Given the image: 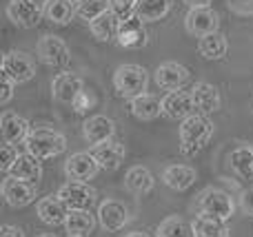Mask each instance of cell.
Here are the masks:
<instances>
[{
    "instance_id": "30",
    "label": "cell",
    "mask_w": 253,
    "mask_h": 237,
    "mask_svg": "<svg viewBox=\"0 0 253 237\" xmlns=\"http://www.w3.org/2000/svg\"><path fill=\"white\" fill-rule=\"evenodd\" d=\"M65 229L71 237H87L96 229V215H91L89 211H69Z\"/></svg>"
},
{
    "instance_id": "16",
    "label": "cell",
    "mask_w": 253,
    "mask_h": 237,
    "mask_svg": "<svg viewBox=\"0 0 253 237\" xmlns=\"http://www.w3.org/2000/svg\"><path fill=\"white\" fill-rule=\"evenodd\" d=\"M84 91V82L76 73H58L51 82V93L62 104H74L78 96Z\"/></svg>"
},
{
    "instance_id": "23",
    "label": "cell",
    "mask_w": 253,
    "mask_h": 237,
    "mask_svg": "<svg viewBox=\"0 0 253 237\" xmlns=\"http://www.w3.org/2000/svg\"><path fill=\"white\" fill-rule=\"evenodd\" d=\"M118 44L125 49H140L147 44V31H144V22H140L138 18H126L120 25L118 34Z\"/></svg>"
},
{
    "instance_id": "17",
    "label": "cell",
    "mask_w": 253,
    "mask_h": 237,
    "mask_svg": "<svg viewBox=\"0 0 253 237\" xmlns=\"http://www.w3.org/2000/svg\"><path fill=\"white\" fill-rule=\"evenodd\" d=\"M0 131H2L4 144L16 146V144H25L31 129L25 118H20L18 113H11V111H4L2 118H0Z\"/></svg>"
},
{
    "instance_id": "33",
    "label": "cell",
    "mask_w": 253,
    "mask_h": 237,
    "mask_svg": "<svg viewBox=\"0 0 253 237\" xmlns=\"http://www.w3.org/2000/svg\"><path fill=\"white\" fill-rule=\"evenodd\" d=\"M156 237H196V231H193V224L184 222L182 217L171 215L158 224Z\"/></svg>"
},
{
    "instance_id": "9",
    "label": "cell",
    "mask_w": 253,
    "mask_h": 237,
    "mask_svg": "<svg viewBox=\"0 0 253 237\" xmlns=\"http://www.w3.org/2000/svg\"><path fill=\"white\" fill-rule=\"evenodd\" d=\"M100 171L93 153H87V151H80V153H74L67 158L65 162V175L69 177V182H84L87 184L89 180L96 177V173Z\"/></svg>"
},
{
    "instance_id": "7",
    "label": "cell",
    "mask_w": 253,
    "mask_h": 237,
    "mask_svg": "<svg viewBox=\"0 0 253 237\" xmlns=\"http://www.w3.org/2000/svg\"><path fill=\"white\" fill-rule=\"evenodd\" d=\"M56 195L65 202L69 211H89V206L96 200V191L84 182H67L58 189Z\"/></svg>"
},
{
    "instance_id": "1",
    "label": "cell",
    "mask_w": 253,
    "mask_h": 237,
    "mask_svg": "<svg viewBox=\"0 0 253 237\" xmlns=\"http://www.w3.org/2000/svg\"><path fill=\"white\" fill-rule=\"evenodd\" d=\"M213 135V122L202 113H193L180 122V151L184 155H196L207 146Z\"/></svg>"
},
{
    "instance_id": "27",
    "label": "cell",
    "mask_w": 253,
    "mask_h": 237,
    "mask_svg": "<svg viewBox=\"0 0 253 237\" xmlns=\"http://www.w3.org/2000/svg\"><path fill=\"white\" fill-rule=\"evenodd\" d=\"M42 13H44V20L47 22L65 27L76 18V7L71 2H67V0H44Z\"/></svg>"
},
{
    "instance_id": "3",
    "label": "cell",
    "mask_w": 253,
    "mask_h": 237,
    "mask_svg": "<svg viewBox=\"0 0 253 237\" xmlns=\"http://www.w3.org/2000/svg\"><path fill=\"white\" fill-rule=\"evenodd\" d=\"M149 71L140 65H120L114 73V89L120 98L133 100V98L147 93Z\"/></svg>"
},
{
    "instance_id": "12",
    "label": "cell",
    "mask_w": 253,
    "mask_h": 237,
    "mask_svg": "<svg viewBox=\"0 0 253 237\" xmlns=\"http://www.w3.org/2000/svg\"><path fill=\"white\" fill-rule=\"evenodd\" d=\"M162 113L171 120H187L189 115L198 113L191 91H182V89L169 91L162 98Z\"/></svg>"
},
{
    "instance_id": "4",
    "label": "cell",
    "mask_w": 253,
    "mask_h": 237,
    "mask_svg": "<svg viewBox=\"0 0 253 237\" xmlns=\"http://www.w3.org/2000/svg\"><path fill=\"white\" fill-rule=\"evenodd\" d=\"M198 211L205 213V215H211V217H218V220H224L227 222L229 217L236 213V202L233 198L222 189H205L198 198Z\"/></svg>"
},
{
    "instance_id": "6",
    "label": "cell",
    "mask_w": 253,
    "mask_h": 237,
    "mask_svg": "<svg viewBox=\"0 0 253 237\" xmlns=\"http://www.w3.org/2000/svg\"><path fill=\"white\" fill-rule=\"evenodd\" d=\"M2 75H7L9 80H13L16 84L29 82L36 75V60L25 51H7L2 56Z\"/></svg>"
},
{
    "instance_id": "14",
    "label": "cell",
    "mask_w": 253,
    "mask_h": 237,
    "mask_svg": "<svg viewBox=\"0 0 253 237\" xmlns=\"http://www.w3.org/2000/svg\"><path fill=\"white\" fill-rule=\"evenodd\" d=\"M116 135V122L107 115H91L83 124V137L91 146H100L105 142L114 140Z\"/></svg>"
},
{
    "instance_id": "22",
    "label": "cell",
    "mask_w": 253,
    "mask_h": 237,
    "mask_svg": "<svg viewBox=\"0 0 253 237\" xmlns=\"http://www.w3.org/2000/svg\"><path fill=\"white\" fill-rule=\"evenodd\" d=\"M196 169L187 167V164H171V167L165 169L162 173V182H165L169 189L173 191H187L196 184Z\"/></svg>"
},
{
    "instance_id": "10",
    "label": "cell",
    "mask_w": 253,
    "mask_h": 237,
    "mask_svg": "<svg viewBox=\"0 0 253 237\" xmlns=\"http://www.w3.org/2000/svg\"><path fill=\"white\" fill-rule=\"evenodd\" d=\"M7 18L22 29H31L42 20L44 13L36 0H11L7 4Z\"/></svg>"
},
{
    "instance_id": "31",
    "label": "cell",
    "mask_w": 253,
    "mask_h": 237,
    "mask_svg": "<svg viewBox=\"0 0 253 237\" xmlns=\"http://www.w3.org/2000/svg\"><path fill=\"white\" fill-rule=\"evenodd\" d=\"M193 231H196V237H229L227 222L205 215V213H198V217L193 220Z\"/></svg>"
},
{
    "instance_id": "24",
    "label": "cell",
    "mask_w": 253,
    "mask_h": 237,
    "mask_svg": "<svg viewBox=\"0 0 253 237\" xmlns=\"http://www.w3.org/2000/svg\"><path fill=\"white\" fill-rule=\"evenodd\" d=\"M7 175L16 177V180H22V182H29V184H38V180L42 177L40 160L34 158L31 153H20L16 164L11 167V171H9Z\"/></svg>"
},
{
    "instance_id": "18",
    "label": "cell",
    "mask_w": 253,
    "mask_h": 237,
    "mask_svg": "<svg viewBox=\"0 0 253 237\" xmlns=\"http://www.w3.org/2000/svg\"><path fill=\"white\" fill-rule=\"evenodd\" d=\"M36 211H38L40 220L49 226H60V224H65L67 217H69V208L65 206V202H62L58 195H47V198L38 200Z\"/></svg>"
},
{
    "instance_id": "25",
    "label": "cell",
    "mask_w": 253,
    "mask_h": 237,
    "mask_svg": "<svg viewBox=\"0 0 253 237\" xmlns=\"http://www.w3.org/2000/svg\"><path fill=\"white\" fill-rule=\"evenodd\" d=\"M173 0H135L133 16L140 22H158L171 11Z\"/></svg>"
},
{
    "instance_id": "42",
    "label": "cell",
    "mask_w": 253,
    "mask_h": 237,
    "mask_svg": "<svg viewBox=\"0 0 253 237\" xmlns=\"http://www.w3.org/2000/svg\"><path fill=\"white\" fill-rule=\"evenodd\" d=\"M126 237H149L147 233H140V231H135V233H129Z\"/></svg>"
},
{
    "instance_id": "34",
    "label": "cell",
    "mask_w": 253,
    "mask_h": 237,
    "mask_svg": "<svg viewBox=\"0 0 253 237\" xmlns=\"http://www.w3.org/2000/svg\"><path fill=\"white\" fill-rule=\"evenodd\" d=\"M109 9H111V0H80L76 4V18L91 25L96 18H100Z\"/></svg>"
},
{
    "instance_id": "2",
    "label": "cell",
    "mask_w": 253,
    "mask_h": 237,
    "mask_svg": "<svg viewBox=\"0 0 253 237\" xmlns=\"http://www.w3.org/2000/svg\"><path fill=\"white\" fill-rule=\"evenodd\" d=\"M25 149L38 160H51L67 151V137L51 129H34L25 142Z\"/></svg>"
},
{
    "instance_id": "36",
    "label": "cell",
    "mask_w": 253,
    "mask_h": 237,
    "mask_svg": "<svg viewBox=\"0 0 253 237\" xmlns=\"http://www.w3.org/2000/svg\"><path fill=\"white\" fill-rule=\"evenodd\" d=\"M238 204H240V211L245 213V215L253 217V184L240 191V195H238Z\"/></svg>"
},
{
    "instance_id": "41",
    "label": "cell",
    "mask_w": 253,
    "mask_h": 237,
    "mask_svg": "<svg viewBox=\"0 0 253 237\" xmlns=\"http://www.w3.org/2000/svg\"><path fill=\"white\" fill-rule=\"evenodd\" d=\"M182 2H187L189 9H202V7H211L213 0H182Z\"/></svg>"
},
{
    "instance_id": "45",
    "label": "cell",
    "mask_w": 253,
    "mask_h": 237,
    "mask_svg": "<svg viewBox=\"0 0 253 237\" xmlns=\"http://www.w3.org/2000/svg\"><path fill=\"white\" fill-rule=\"evenodd\" d=\"M69 237H71V235H69Z\"/></svg>"
},
{
    "instance_id": "11",
    "label": "cell",
    "mask_w": 253,
    "mask_h": 237,
    "mask_svg": "<svg viewBox=\"0 0 253 237\" xmlns=\"http://www.w3.org/2000/svg\"><path fill=\"white\" fill-rule=\"evenodd\" d=\"M0 193H2L4 202L9 206L22 208L36 200V184H29V182H22V180L7 175L2 180V184H0Z\"/></svg>"
},
{
    "instance_id": "43",
    "label": "cell",
    "mask_w": 253,
    "mask_h": 237,
    "mask_svg": "<svg viewBox=\"0 0 253 237\" xmlns=\"http://www.w3.org/2000/svg\"><path fill=\"white\" fill-rule=\"evenodd\" d=\"M67 2H71V4H74V7H76V4H78L80 0H67Z\"/></svg>"
},
{
    "instance_id": "40",
    "label": "cell",
    "mask_w": 253,
    "mask_h": 237,
    "mask_svg": "<svg viewBox=\"0 0 253 237\" xmlns=\"http://www.w3.org/2000/svg\"><path fill=\"white\" fill-rule=\"evenodd\" d=\"M0 237H25L18 226H11V224H4L2 229H0Z\"/></svg>"
},
{
    "instance_id": "39",
    "label": "cell",
    "mask_w": 253,
    "mask_h": 237,
    "mask_svg": "<svg viewBox=\"0 0 253 237\" xmlns=\"http://www.w3.org/2000/svg\"><path fill=\"white\" fill-rule=\"evenodd\" d=\"M13 80H9L7 75H2V93H0V104H7L13 98Z\"/></svg>"
},
{
    "instance_id": "28",
    "label": "cell",
    "mask_w": 253,
    "mask_h": 237,
    "mask_svg": "<svg viewBox=\"0 0 253 237\" xmlns=\"http://www.w3.org/2000/svg\"><path fill=\"white\" fill-rule=\"evenodd\" d=\"M129 106H131L133 118L144 120V122H147V120H156L158 115L162 113V100L151 96V93H142V96L129 100Z\"/></svg>"
},
{
    "instance_id": "15",
    "label": "cell",
    "mask_w": 253,
    "mask_h": 237,
    "mask_svg": "<svg viewBox=\"0 0 253 237\" xmlns=\"http://www.w3.org/2000/svg\"><path fill=\"white\" fill-rule=\"evenodd\" d=\"M153 80L165 91H178L189 80V69L184 65H180V62H162L153 71Z\"/></svg>"
},
{
    "instance_id": "32",
    "label": "cell",
    "mask_w": 253,
    "mask_h": 237,
    "mask_svg": "<svg viewBox=\"0 0 253 237\" xmlns=\"http://www.w3.org/2000/svg\"><path fill=\"white\" fill-rule=\"evenodd\" d=\"M229 164L231 169L245 180H253V146H238V149L231 151L229 155Z\"/></svg>"
},
{
    "instance_id": "37",
    "label": "cell",
    "mask_w": 253,
    "mask_h": 237,
    "mask_svg": "<svg viewBox=\"0 0 253 237\" xmlns=\"http://www.w3.org/2000/svg\"><path fill=\"white\" fill-rule=\"evenodd\" d=\"M111 9L118 13L123 20L133 18V9H135V0H111Z\"/></svg>"
},
{
    "instance_id": "38",
    "label": "cell",
    "mask_w": 253,
    "mask_h": 237,
    "mask_svg": "<svg viewBox=\"0 0 253 237\" xmlns=\"http://www.w3.org/2000/svg\"><path fill=\"white\" fill-rule=\"evenodd\" d=\"M227 7L238 16H253V0H227Z\"/></svg>"
},
{
    "instance_id": "29",
    "label": "cell",
    "mask_w": 253,
    "mask_h": 237,
    "mask_svg": "<svg viewBox=\"0 0 253 237\" xmlns=\"http://www.w3.org/2000/svg\"><path fill=\"white\" fill-rule=\"evenodd\" d=\"M153 184L156 180L147 167H131L125 175V186L135 195H147L149 191H153Z\"/></svg>"
},
{
    "instance_id": "26",
    "label": "cell",
    "mask_w": 253,
    "mask_h": 237,
    "mask_svg": "<svg viewBox=\"0 0 253 237\" xmlns=\"http://www.w3.org/2000/svg\"><path fill=\"white\" fill-rule=\"evenodd\" d=\"M227 51H229L227 35L220 34V31L198 38V53H200L205 60H222V58L227 56Z\"/></svg>"
},
{
    "instance_id": "44",
    "label": "cell",
    "mask_w": 253,
    "mask_h": 237,
    "mask_svg": "<svg viewBox=\"0 0 253 237\" xmlns=\"http://www.w3.org/2000/svg\"><path fill=\"white\" fill-rule=\"evenodd\" d=\"M40 237H56V235H49V233H44V235H40Z\"/></svg>"
},
{
    "instance_id": "13",
    "label": "cell",
    "mask_w": 253,
    "mask_h": 237,
    "mask_svg": "<svg viewBox=\"0 0 253 237\" xmlns=\"http://www.w3.org/2000/svg\"><path fill=\"white\" fill-rule=\"evenodd\" d=\"M96 217L102 229L109 231V233H116V231H123L125 224L129 222V208L118 200H105L98 206Z\"/></svg>"
},
{
    "instance_id": "21",
    "label": "cell",
    "mask_w": 253,
    "mask_h": 237,
    "mask_svg": "<svg viewBox=\"0 0 253 237\" xmlns=\"http://www.w3.org/2000/svg\"><path fill=\"white\" fill-rule=\"evenodd\" d=\"M91 153L100 169H105V171H116V169H120V164H123V160H125V144H120L118 140H109L100 146H93Z\"/></svg>"
},
{
    "instance_id": "8",
    "label": "cell",
    "mask_w": 253,
    "mask_h": 237,
    "mask_svg": "<svg viewBox=\"0 0 253 237\" xmlns=\"http://www.w3.org/2000/svg\"><path fill=\"white\" fill-rule=\"evenodd\" d=\"M218 27H220V16L211 7L189 9L187 16H184V29H187V34L196 35V38L215 34Z\"/></svg>"
},
{
    "instance_id": "20",
    "label": "cell",
    "mask_w": 253,
    "mask_h": 237,
    "mask_svg": "<svg viewBox=\"0 0 253 237\" xmlns=\"http://www.w3.org/2000/svg\"><path fill=\"white\" fill-rule=\"evenodd\" d=\"M120 25H123V18L114 9H109L107 13H102L100 18H96L89 25V31H91V35L98 42H111V40H118Z\"/></svg>"
},
{
    "instance_id": "19",
    "label": "cell",
    "mask_w": 253,
    "mask_h": 237,
    "mask_svg": "<svg viewBox=\"0 0 253 237\" xmlns=\"http://www.w3.org/2000/svg\"><path fill=\"white\" fill-rule=\"evenodd\" d=\"M191 96H193V102H196V111L202 115H209V113H215L222 104L220 100V93L213 84L209 82H196L191 89Z\"/></svg>"
},
{
    "instance_id": "5",
    "label": "cell",
    "mask_w": 253,
    "mask_h": 237,
    "mask_svg": "<svg viewBox=\"0 0 253 237\" xmlns=\"http://www.w3.org/2000/svg\"><path fill=\"white\" fill-rule=\"evenodd\" d=\"M36 53H38L40 62H44L47 67H53V69H62L71 62V53L65 40L51 34L40 35L38 44H36Z\"/></svg>"
},
{
    "instance_id": "35",
    "label": "cell",
    "mask_w": 253,
    "mask_h": 237,
    "mask_svg": "<svg viewBox=\"0 0 253 237\" xmlns=\"http://www.w3.org/2000/svg\"><path fill=\"white\" fill-rule=\"evenodd\" d=\"M18 149L13 144H4L2 146V160H0V169H2L4 173H9L11 171V167L16 164V160H18Z\"/></svg>"
}]
</instances>
